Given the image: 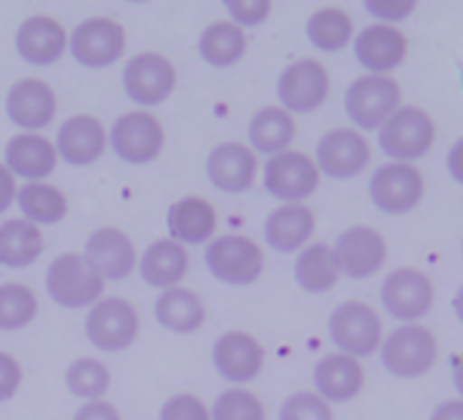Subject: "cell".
<instances>
[{"instance_id":"ee69618b","label":"cell","mask_w":463,"mask_h":420,"mask_svg":"<svg viewBox=\"0 0 463 420\" xmlns=\"http://www.w3.org/2000/svg\"><path fill=\"white\" fill-rule=\"evenodd\" d=\"M74 420H120V412L109 401L99 398V401H85L77 409Z\"/></svg>"},{"instance_id":"836d02e7","label":"cell","mask_w":463,"mask_h":420,"mask_svg":"<svg viewBox=\"0 0 463 420\" xmlns=\"http://www.w3.org/2000/svg\"><path fill=\"white\" fill-rule=\"evenodd\" d=\"M246 33L232 23H213L199 33V58L213 69H229L246 55Z\"/></svg>"},{"instance_id":"74e56055","label":"cell","mask_w":463,"mask_h":420,"mask_svg":"<svg viewBox=\"0 0 463 420\" xmlns=\"http://www.w3.org/2000/svg\"><path fill=\"white\" fill-rule=\"evenodd\" d=\"M210 420H268V412L254 393L243 387H232L215 398L210 409Z\"/></svg>"},{"instance_id":"1f68e13d","label":"cell","mask_w":463,"mask_h":420,"mask_svg":"<svg viewBox=\"0 0 463 420\" xmlns=\"http://www.w3.org/2000/svg\"><path fill=\"white\" fill-rule=\"evenodd\" d=\"M341 273L327 243H311L298 252L295 260V282L308 295H325L338 284Z\"/></svg>"},{"instance_id":"4fadbf2b","label":"cell","mask_w":463,"mask_h":420,"mask_svg":"<svg viewBox=\"0 0 463 420\" xmlns=\"http://www.w3.org/2000/svg\"><path fill=\"white\" fill-rule=\"evenodd\" d=\"M139 314L123 298H107L90 306L85 317V336L99 352H123L137 341Z\"/></svg>"},{"instance_id":"f907efd6","label":"cell","mask_w":463,"mask_h":420,"mask_svg":"<svg viewBox=\"0 0 463 420\" xmlns=\"http://www.w3.org/2000/svg\"><path fill=\"white\" fill-rule=\"evenodd\" d=\"M460 257H463V241H460Z\"/></svg>"},{"instance_id":"7dc6e473","label":"cell","mask_w":463,"mask_h":420,"mask_svg":"<svg viewBox=\"0 0 463 420\" xmlns=\"http://www.w3.org/2000/svg\"><path fill=\"white\" fill-rule=\"evenodd\" d=\"M428 420H463V401L460 398H447L436 404Z\"/></svg>"},{"instance_id":"603a6c76","label":"cell","mask_w":463,"mask_h":420,"mask_svg":"<svg viewBox=\"0 0 463 420\" xmlns=\"http://www.w3.org/2000/svg\"><path fill=\"white\" fill-rule=\"evenodd\" d=\"M314 393L327 404H346L360 396L365 385L363 363L349 355H325L314 366Z\"/></svg>"},{"instance_id":"52a82bcc","label":"cell","mask_w":463,"mask_h":420,"mask_svg":"<svg viewBox=\"0 0 463 420\" xmlns=\"http://www.w3.org/2000/svg\"><path fill=\"white\" fill-rule=\"evenodd\" d=\"M368 196L373 207L384 216H406L422 202L425 180L414 164H395L387 161L373 169L368 180Z\"/></svg>"},{"instance_id":"4316f807","label":"cell","mask_w":463,"mask_h":420,"mask_svg":"<svg viewBox=\"0 0 463 420\" xmlns=\"http://www.w3.org/2000/svg\"><path fill=\"white\" fill-rule=\"evenodd\" d=\"M317 216L308 205H281L265 219V243L279 254H295L308 246Z\"/></svg>"},{"instance_id":"9a60e30c","label":"cell","mask_w":463,"mask_h":420,"mask_svg":"<svg viewBox=\"0 0 463 420\" xmlns=\"http://www.w3.org/2000/svg\"><path fill=\"white\" fill-rule=\"evenodd\" d=\"M354 61L365 74L373 77H390L395 69L406 63L409 55V39L401 28L395 25H368L352 39Z\"/></svg>"},{"instance_id":"ffe728a7","label":"cell","mask_w":463,"mask_h":420,"mask_svg":"<svg viewBox=\"0 0 463 420\" xmlns=\"http://www.w3.org/2000/svg\"><path fill=\"white\" fill-rule=\"evenodd\" d=\"M58 112L55 91L44 80H20L6 93V115L25 134H39Z\"/></svg>"},{"instance_id":"5b68a950","label":"cell","mask_w":463,"mask_h":420,"mask_svg":"<svg viewBox=\"0 0 463 420\" xmlns=\"http://www.w3.org/2000/svg\"><path fill=\"white\" fill-rule=\"evenodd\" d=\"M204 265L221 284L229 287H249L260 282L265 271V254L262 249L243 235H221L207 243L204 249Z\"/></svg>"},{"instance_id":"484cf974","label":"cell","mask_w":463,"mask_h":420,"mask_svg":"<svg viewBox=\"0 0 463 420\" xmlns=\"http://www.w3.org/2000/svg\"><path fill=\"white\" fill-rule=\"evenodd\" d=\"M4 167L14 177H23L28 183H44L58 167V153L47 137L23 131L9 139L4 153Z\"/></svg>"},{"instance_id":"cb8c5ba5","label":"cell","mask_w":463,"mask_h":420,"mask_svg":"<svg viewBox=\"0 0 463 420\" xmlns=\"http://www.w3.org/2000/svg\"><path fill=\"white\" fill-rule=\"evenodd\" d=\"M107 150V129L93 115L69 118L55 139V153L71 167H90Z\"/></svg>"},{"instance_id":"ac0fdd59","label":"cell","mask_w":463,"mask_h":420,"mask_svg":"<svg viewBox=\"0 0 463 420\" xmlns=\"http://www.w3.org/2000/svg\"><path fill=\"white\" fill-rule=\"evenodd\" d=\"M213 366L232 385L254 382L265 368V347L243 330L221 333L213 344Z\"/></svg>"},{"instance_id":"d4e9b609","label":"cell","mask_w":463,"mask_h":420,"mask_svg":"<svg viewBox=\"0 0 463 420\" xmlns=\"http://www.w3.org/2000/svg\"><path fill=\"white\" fill-rule=\"evenodd\" d=\"M218 227L215 207L202 196H183L169 205L166 210V233L169 241L185 246H202L210 243L213 233Z\"/></svg>"},{"instance_id":"d590c367","label":"cell","mask_w":463,"mask_h":420,"mask_svg":"<svg viewBox=\"0 0 463 420\" xmlns=\"http://www.w3.org/2000/svg\"><path fill=\"white\" fill-rule=\"evenodd\" d=\"M39 314V301L25 284H0V333H17Z\"/></svg>"},{"instance_id":"7402d4cb","label":"cell","mask_w":463,"mask_h":420,"mask_svg":"<svg viewBox=\"0 0 463 420\" xmlns=\"http://www.w3.org/2000/svg\"><path fill=\"white\" fill-rule=\"evenodd\" d=\"M14 47H17V55L31 63V66H52L58 63L66 50H69V33L66 28L52 20V17H44V14H36L31 20H25L14 36Z\"/></svg>"},{"instance_id":"30bf717a","label":"cell","mask_w":463,"mask_h":420,"mask_svg":"<svg viewBox=\"0 0 463 420\" xmlns=\"http://www.w3.org/2000/svg\"><path fill=\"white\" fill-rule=\"evenodd\" d=\"M319 169L311 156L300 150H284L265 161V191L284 205H303L319 188Z\"/></svg>"},{"instance_id":"8fae6325","label":"cell","mask_w":463,"mask_h":420,"mask_svg":"<svg viewBox=\"0 0 463 420\" xmlns=\"http://www.w3.org/2000/svg\"><path fill=\"white\" fill-rule=\"evenodd\" d=\"M69 52L80 66L90 72L109 69L126 52V31L107 17L82 20L69 36Z\"/></svg>"},{"instance_id":"e575fe53","label":"cell","mask_w":463,"mask_h":420,"mask_svg":"<svg viewBox=\"0 0 463 420\" xmlns=\"http://www.w3.org/2000/svg\"><path fill=\"white\" fill-rule=\"evenodd\" d=\"M306 39L319 52H341L354 39V23L344 9H317L306 23Z\"/></svg>"},{"instance_id":"277c9868","label":"cell","mask_w":463,"mask_h":420,"mask_svg":"<svg viewBox=\"0 0 463 420\" xmlns=\"http://www.w3.org/2000/svg\"><path fill=\"white\" fill-rule=\"evenodd\" d=\"M401 107V85L392 77H357L344 93V112L354 131H379Z\"/></svg>"},{"instance_id":"8d00e7d4","label":"cell","mask_w":463,"mask_h":420,"mask_svg":"<svg viewBox=\"0 0 463 420\" xmlns=\"http://www.w3.org/2000/svg\"><path fill=\"white\" fill-rule=\"evenodd\" d=\"M109 382H112V374H109L107 363H101L96 358H80L66 368L69 393H74L77 398H85V401H99L109 390Z\"/></svg>"},{"instance_id":"7bdbcfd3","label":"cell","mask_w":463,"mask_h":420,"mask_svg":"<svg viewBox=\"0 0 463 420\" xmlns=\"http://www.w3.org/2000/svg\"><path fill=\"white\" fill-rule=\"evenodd\" d=\"M23 385V366L14 355L0 352V401H9L17 396Z\"/></svg>"},{"instance_id":"44dd1931","label":"cell","mask_w":463,"mask_h":420,"mask_svg":"<svg viewBox=\"0 0 463 420\" xmlns=\"http://www.w3.org/2000/svg\"><path fill=\"white\" fill-rule=\"evenodd\" d=\"M207 180L223 194H243L257 180V153L243 142H221L207 156Z\"/></svg>"},{"instance_id":"f1b7e54d","label":"cell","mask_w":463,"mask_h":420,"mask_svg":"<svg viewBox=\"0 0 463 420\" xmlns=\"http://www.w3.org/2000/svg\"><path fill=\"white\" fill-rule=\"evenodd\" d=\"M156 322L169 330V333H177V336H188V333H196L202 325H204V303L199 301L196 292L191 290H180V287H172V290H164L158 298H156Z\"/></svg>"},{"instance_id":"8992f818","label":"cell","mask_w":463,"mask_h":420,"mask_svg":"<svg viewBox=\"0 0 463 420\" xmlns=\"http://www.w3.org/2000/svg\"><path fill=\"white\" fill-rule=\"evenodd\" d=\"M436 301L433 282L420 268H395L379 287L382 309L401 325H414L430 314Z\"/></svg>"},{"instance_id":"83f0119b","label":"cell","mask_w":463,"mask_h":420,"mask_svg":"<svg viewBox=\"0 0 463 420\" xmlns=\"http://www.w3.org/2000/svg\"><path fill=\"white\" fill-rule=\"evenodd\" d=\"M142 282L153 290H172L177 287L188 273V254L180 243L164 238L147 246V252L139 260Z\"/></svg>"},{"instance_id":"6da1fadb","label":"cell","mask_w":463,"mask_h":420,"mask_svg":"<svg viewBox=\"0 0 463 420\" xmlns=\"http://www.w3.org/2000/svg\"><path fill=\"white\" fill-rule=\"evenodd\" d=\"M436 358H439V341L433 330L420 322L398 325L379 344L382 368L395 379L425 377L436 366Z\"/></svg>"},{"instance_id":"f6af8a7d","label":"cell","mask_w":463,"mask_h":420,"mask_svg":"<svg viewBox=\"0 0 463 420\" xmlns=\"http://www.w3.org/2000/svg\"><path fill=\"white\" fill-rule=\"evenodd\" d=\"M444 167H447L449 180H455L458 186H463V137H458L449 145V150L444 156Z\"/></svg>"},{"instance_id":"4dcf8cb0","label":"cell","mask_w":463,"mask_h":420,"mask_svg":"<svg viewBox=\"0 0 463 420\" xmlns=\"http://www.w3.org/2000/svg\"><path fill=\"white\" fill-rule=\"evenodd\" d=\"M295 118L281 107H262L249 123V142L262 156H279L289 150L295 139Z\"/></svg>"},{"instance_id":"5bb4252c","label":"cell","mask_w":463,"mask_h":420,"mask_svg":"<svg viewBox=\"0 0 463 420\" xmlns=\"http://www.w3.org/2000/svg\"><path fill=\"white\" fill-rule=\"evenodd\" d=\"M107 145H112V153L134 167L150 164L164 150V129L156 120V115L139 110L126 112L112 123V131L107 134Z\"/></svg>"},{"instance_id":"ab89813d","label":"cell","mask_w":463,"mask_h":420,"mask_svg":"<svg viewBox=\"0 0 463 420\" xmlns=\"http://www.w3.org/2000/svg\"><path fill=\"white\" fill-rule=\"evenodd\" d=\"M226 14L232 20V25L243 28H260L268 17L273 4L270 0H226Z\"/></svg>"},{"instance_id":"f546056e","label":"cell","mask_w":463,"mask_h":420,"mask_svg":"<svg viewBox=\"0 0 463 420\" xmlns=\"http://www.w3.org/2000/svg\"><path fill=\"white\" fill-rule=\"evenodd\" d=\"M44 254V235L25 219H9L0 224V265L9 271L31 268Z\"/></svg>"},{"instance_id":"3957f363","label":"cell","mask_w":463,"mask_h":420,"mask_svg":"<svg viewBox=\"0 0 463 420\" xmlns=\"http://www.w3.org/2000/svg\"><path fill=\"white\" fill-rule=\"evenodd\" d=\"M327 333L333 347L341 355H349L354 360L371 358L379 352V344L384 339L382 317L363 301H344L330 311Z\"/></svg>"},{"instance_id":"ba28073f","label":"cell","mask_w":463,"mask_h":420,"mask_svg":"<svg viewBox=\"0 0 463 420\" xmlns=\"http://www.w3.org/2000/svg\"><path fill=\"white\" fill-rule=\"evenodd\" d=\"M44 284H47V295L61 309H69V311L96 306L104 292L101 276L85 262L82 254H61L58 260H52V265L47 268Z\"/></svg>"},{"instance_id":"9c48e42d","label":"cell","mask_w":463,"mask_h":420,"mask_svg":"<svg viewBox=\"0 0 463 420\" xmlns=\"http://www.w3.org/2000/svg\"><path fill=\"white\" fill-rule=\"evenodd\" d=\"M279 107L289 115H311L330 96V74L314 58H300L289 63L276 82Z\"/></svg>"},{"instance_id":"681fc988","label":"cell","mask_w":463,"mask_h":420,"mask_svg":"<svg viewBox=\"0 0 463 420\" xmlns=\"http://www.w3.org/2000/svg\"><path fill=\"white\" fill-rule=\"evenodd\" d=\"M452 314H455V320L463 325V284L455 290V295H452Z\"/></svg>"},{"instance_id":"c3c4849f","label":"cell","mask_w":463,"mask_h":420,"mask_svg":"<svg viewBox=\"0 0 463 420\" xmlns=\"http://www.w3.org/2000/svg\"><path fill=\"white\" fill-rule=\"evenodd\" d=\"M452 387H455L458 398L463 401V355H458L452 363Z\"/></svg>"},{"instance_id":"60d3db41","label":"cell","mask_w":463,"mask_h":420,"mask_svg":"<svg viewBox=\"0 0 463 420\" xmlns=\"http://www.w3.org/2000/svg\"><path fill=\"white\" fill-rule=\"evenodd\" d=\"M158 420H210V409L191 393H177L164 401Z\"/></svg>"},{"instance_id":"d6a6232c","label":"cell","mask_w":463,"mask_h":420,"mask_svg":"<svg viewBox=\"0 0 463 420\" xmlns=\"http://www.w3.org/2000/svg\"><path fill=\"white\" fill-rule=\"evenodd\" d=\"M17 205L23 210L25 222L36 224V227H52L61 224L69 216V199L58 186L50 183H25L23 188H17Z\"/></svg>"},{"instance_id":"f35d334b","label":"cell","mask_w":463,"mask_h":420,"mask_svg":"<svg viewBox=\"0 0 463 420\" xmlns=\"http://www.w3.org/2000/svg\"><path fill=\"white\" fill-rule=\"evenodd\" d=\"M279 420H335V417L327 401H322L317 393L300 390L281 404Z\"/></svg>"},{"instance_id":"7c38bea8","label":"cell","mask_w":463,"mask_h":420,"mask_svg":"<svg viewBox=\"0 0 463 420\" xmlns=\"http://www.w3.org/2000/svg\"><path fill=\"white\" fill-rule=\"evenodd\" d=\"M330 249H333L338 273L352 279V282H363V279L376 276L387 262L384 235L373 227H365V224L346 227Z\"/></svg>"},{"instance_id":"b9f144b4","label":"cell","mask_w":463,"mask_h":420,"mask_svg":"<svg viewBox=\"0 0 463 420\" xmlns=\"http://www.w3.org/2000/svg\"><path fill=\"white\" fill-rule=\"evenodd\" d=\"M363 6L379 25H398L409 20L417 9L414 0H365Z\"/></svg>"},{"instance_id":"7a4b0ae2","label":"cell","mask_w":463,"mask_h":420,"mask_svg":"<svg viewBox=\"0 0 463 420\" xmlns=\"http://www.w3.org/2000/svg\"><path fill=\"white\" fill-rule=\"evenodd\" d=\"M376 134L384 158L395 164H414L430 153L436 142V123L422 107L401 104Z\"/></svg>"},{"instance_id":"e0dca14e","label":"cell","mask_w":463,"mask_h":420,"mask_svg":"<svg viewBox=\"0 0 463 420\" xmlns=\"http://www.w3.org/2000/svg\"><path fill=\"white\" fill-rule=\"evenodd\" d=\"M177 85L175 66L158 52H139L123 69V91L139 107L164 104Z\"/></svg>"},{"instance_id":"bcb514c9","label":"cell","mask_w":463,"mask_h":420,"mask_svg":"<svg viewBox=\"0 0 463 420\" xmlns=\"http://www.w3.org/2000/svg\"><path fill=\"white\" fill-rule=\"evenodd\" d=\"M17 196V183H14V175L4 167V161H0V214L14 202Z\"/></svg>"},{"instance_id":"d6986e66","label":"cell","mask_w":463,"mask_h":420,"mask_svg":"<svg viewBox=\"0 0 463 420\" xmlns=\"http://www.w3.org/2000/svg\"><path fill=\"white\" fill-rule=\"evenodd\" d=\"M82 257L101 276V282H123L137 268V249L131 238L115 227H101L90 233Z\"/></svg>"},{"instance_id":"2e32d148","label":"cell","mask_w":463,"mask_h":420,"mask_svg":"<svg viewBox=\"0 0 463 420\" xmlns=\"http://www.w3.org/2000/svg\"><path fill=\"white\" fill-rule=\"evenodd\" d=\"M368 161H371V145L354 129H330L317 142L314 164L319 175H327L330 180H352L363 175Z\"/></svg>"}]
</instances>
